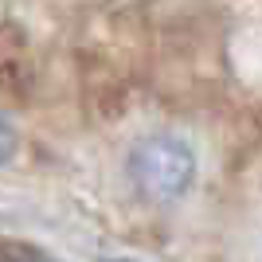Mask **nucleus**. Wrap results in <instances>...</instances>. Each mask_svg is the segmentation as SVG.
I'll return each instance as SVG.
<instances>
[{
	"label": "nucleus",
	"instance_id": "nucleus-1",
	"mask_svg": "<svg viewBox=\"0 0 262 262\" xmlns=\"http://www.w3.org/2000/svg\"><path fill=\"white\" fill-rule=\"evenodd\" d=\"M125 172H129L133 188L153 204H172L196 184V153L192 145L168 133L145 137L129 149L125 157Z\"/></svg>",
	"mask_w": 262,
	"mask_h": 262
},
{
	"label": "nucleus",
	"instance_id": "nucleus-2",
	"mask_svg": "<svg viewBox=\"0 0 262 262\" xmlns=\"http://www.w3.org/2000/svg\"><path fill=\"white\" fill-rule=\"evenodd\" d=\"M16 149H20V133H16V125L0 114V168L16 157Z\"/></svg>",
	"mask_w": 262,
	"mask_h": 262
},
{
	"label": "nucleus",
	"instance_id": "nucleus-3",
	"mask_svg": "<svg viewBox=\"0 0 262 262\" xmlns=\"http://www.w3.org/2000/svg\"><path fill=\"white\" fill-rule=\"evenodd\" d=\"M0 262H51V258L28 251V247H0Z\"/></svg>",
	"mask_w": 262,
	"mask_h": 262
},
{
	"label": "nucleus",
	"instance_id": "nucleus-4",
	"mask_svg": "<svg viewBox=\"0 0 262 262\" xmlns=\"http://www.w3.org/2000/svg\"><path fill=\"white\" fill-rule=\"evenodd\" d=\"M110 262H125V258H110Z\"/></svg>",
	"mask_w": 262,
	"mask_h": 262
}]
</instances>
